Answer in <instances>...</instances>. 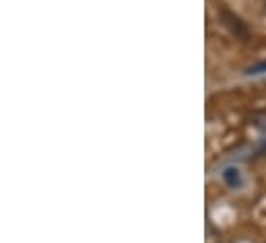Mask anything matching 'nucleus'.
<instances>
[{"label": "nucleus", "mask_w": 266, "mask_h": 243, "mask_svg": "<svg viewBox=\"0 0 266 243\" xmlns=\"http://www.w3.org/2000/svg\"><path fill=\"white\" fill-rule=\"evenodd\" d=\"M223 179L225 184H227L229 188H240L242 186V173L238 167H227L223 171Z\"/></svg>", "instance_id": "1"}, {"label": "nucleus", "mask_w": 266, "mask_h": 243, "mask_svg": "<svg viewBox=\"0 0 266 243\" xmlns=\"http://www.w3.org/2000/svg\"><path fill=\"white\" fill-rule=\"evenodd\" d=\"M245 74H248V76H258V74H266V60H264V62H258V64L250 66L248 70H245Z\"/></svg>", "instance_id": "2"}]
</instances>
